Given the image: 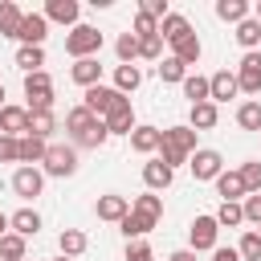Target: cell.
Here are the masks:
<instances>
[{
  "mask_svg": "<svg viewBox=\"0 0 261 261\" xmlns=\"http://www.w3.org/2000/svg\"><path fill=\"white\" fill-rule=\"evenodd\" d=\"M65 130H69V143H73V147H90V151H98V147L110 139L106 122H102L94 110H86V106H73V110L65 114Z\"/></svg>",
  "mask_w": 261,
  "mask_h": 261,
  "instance_id": "cell-1",
  "label": "cell"
},
{
  "mask_svg": "<svg viewBox=\"0 0 261 261\" xmlns=\"http://www.w3.org/2000/svg\"><path fill=\"white\" fill-rule=\"evenodd\" d=\"M196 155V130L192 126H167L163 130V143H159V159L175 171L179 163H188Z\"/></svg>",
  "mask_w": 261,
  "mask_h": 261,
  "instance_id": "cell-2",
  "label": "cell"
},
{
  "mask_svg": "<svg viewBox=\"0 0 261 261\" xmlns=\"http://www.w3.org/2000/svg\"><path fill=\"white\" fill-rule=\"evenodd\" d=\"M98 49H102V33H98L94 24H77V29H69V37H65V53H69L73 61H82V57H98Z\"/></svg>",
  "mask_w": 261,
  "mask_h": 261,
  "instance_id": "cell-3",
  "label": "cell"
},
{
  "mask_svg": "<svg viewBox=\"0 0 261 261\" xmlns=\"http://www.w3.org/2000/svg\"><path fill=\"white\" fill-rule=\"evenodd\" d=\"M73 171H77V147L73 143H49V151H45V175L69 179Z\"/></svg>",
  "mask_w": 261,
  "mask_h": 261,
  "instance_id": "cell-4",
  "label": "cell"
},
{
  "mask_svg": "<svg viewBox=\"0 0 261 261\" xmlns=\"http://www.w3.org/2000/svg\"><path fill=\"white\" fill-rule=\"evenodd\" d=\"M24 98H29V110H53V77L45 69L24 73Z\"/></svg>",
  "mask_w": 261,
  "mask_h": 261,
  "instance_id": "cell-5",
  "label": "cell"
},
{
  "mask_svg": "<svg viewBox=\"0 0 261 261\" xmlns=\"http://www.w3.org/2000/svg\"><path fill=\"white\" fill-rule=\"evenodd\" d=\"M188 167H192L196 184H208V179H220L224 159H220V151H212V147H196V155L188 159Z\"/></svg>",
  "mask_w": 261,
  "mask_h": 261,
  "instance_id": "cell-6",
  "label": "cell"
},
{
  "mask_svg": "<svg viewBox=\"0 0 261 261\" xmlns=\"http://www.w3.org/2000/svg\"><path fill=\"white\" fill-rule=\"evenodd\" d=\"M122 102H126V94H118L114 86H94V90H86V102H82V106H86V110H94V114L106 122V114H110V110H118Z\"/></svg>",
  "mask_w": 261,
  "mask_h": 261,
  "instance_id": "cell-7",
  "label": "cell"
},
{
  "mask_svg": "<svg viewBox=\"0 0 261 261\" xmlns=\"http://www.w3.org/2000/svg\"><path fill=\"white\" fill-rule=\"evenodd\" d=\"M216 237H220L216 216H196V220H192V228H188L192 253H208V249H216Z\"/></svg>",
  "mask_w": 261,
  "mask_h": 261,
  "instance_id": "cell-8",
  "label": "cell"
},
{
  "mask_svg": "<svg viewBox=\"0 0 261 261\" xmlns=\"http://www.w3.org/2000/svg\"><path fill=\"white\" fill-rule=\"evenodd\" d=\"M12 192H16L20 200H37V196L45 192V171H37V167H16V171H12Z\"/></svg>",
  "mask_w": 261,
  "mask_h": 261,
  "instance_id": "cell-9",
  "label": "cell"
},
{
  "mask_svg": "<svg viewBox=\"0 0 261 261\" xmlns=\"http://www.w3.org/2000/svg\"><path fill=\"white\" fill-rule=\"evenodd\" d=\"M237 86L245 94H261V53H245L237 65Z\"/></svg>",
  "mask_w": 261,
  "mask_h": 261,
  "instance_id": "cell-10",
  "label": "cell"
},
{
  "mask_svg": "<svg viewBox=\"0 0 261 261\" xmlns=\"http://www.w3.org/2000/svg\"><path fill=\"white\" fill-rule=\"evenodd\" d=\"M45 37H49V20H45V12H24L16 41H20V45H45Z\"/></svg>",
  "mask_w": 261,
  "mask_h": 261,
  "instance_id": "cell-11",
  "label": "cell"
},
{
  "mask_svg": "<svg viewBox=\"0 0 261 261\" xmlns=\"http://www.w3.org/2000/svg\"><path fill=\"white\" fill-rule=\"evenodd\" d=\"M94 212H98V220H110V224H122V220L130 216V200H126V196H98V204H94Z\"/></svg>",
  "mask_w": 261,
  "mask_h": 261,
  "instance_id": "cell-12",
  "label": "cell"
},
{
  "mask_svg": "<svg viewBox=\"0 0 261 261\" xmlns=\"http://www.w3.org/2000/svg\"><path fill=\"white\" fill-rule=\"evenodd\" d=\"M69 77H73L82 90H94V86H102V65H98V57H82V61H73Z\"/></svg>",
  "mask_w": 261,
  "mask_h": 261,
  "instance_id": "cell-13",
  "label": "cell"
},
{
  "mask_svg": "<svg viewBox=\"0 0 261 261\" xmlns=\"http://www.w3.org/2000/svg\"><path fill=\"white\" fill-rule=\"evenodd\" d=\"M0 135L24 139V135H29V110H20V106H4V110H0Z\"/></svg>",
  "mask_w": 261,
  "mask_h": 261,
  "instance_id": "cell-14",
  "label": "cell"
},
{
  "mask_svg": "<svg viewBox=\"0 0 261 261\" xmlns=\"http://www.w3.org/2000/svg\"><path fill=\"white\" fill-rule=\"evenodd\" d=\"M159 37H163V41H171V45H179L184 37H192L188 16H184V12H167V16L159 20Z\"/></svg>",
  "mask_w": 261,
  "mask_h": 261,
  "instance_id": "cell-15",
  "label": "cell"
},
{
  "mask_svg": "<svg viewBox=\"0 0 261 261\" xmlns=\"http://www.w3.org/2000/svg\"><path fill=\"white\" fill-rule=\"evenodd\" d=\"M171 179H175V171H171L163 159H151V163H143V184H147L151 192H163V188H171Z\"/></svg>",
  "mask_w": 261,
  "mask_h": 261,
  "instance_id": "cell-16",
  "label": "cell"
},
{
  "mask_svg": "<svg viewBox=\"0 0 261 261\" xmlns=\"http://www.w3.org/2000/svg\"><path fill=\"white\" fill-rule=\"evenodd\" d=\"M77 0H49L45 4V20H57V24H69V29H77Z\"/></svg>",
  "mask_w": 261,
  "mask_h": 261,
  "instance_id": "cell-17",
  "label": "cell"
},
{
  "mask_svg": "<svg viewBox=\"0 0 261 261\" xmlns=\"http://www.w3.org/2000/svg\"><path fill=\"white\" fill-rule=\"evenodd\" d=\"M159 143H163V130H159V126H135V130H130V147H135L139 155H155Z\"/></svg>",
  "mask_w": 261,
  "mask_h": 261,
  "instance_id": "cell-18",
  "label": "cell"
},
{
  "mask_svg": "<svg viewBox=\"0 0 261 261\" xmlns=\"http://www.w3.org/2000/svg\"><path fill=\"white\" fill-rule=\"evenodd\" d=\"M130 212H135V216H143V220H151V224H159V216H163V196L143 192V196H135V200H130Z\"/></svg>",
  "mask_w": 261,
  "mask_h": 261,
  "instance_id": "cell-19",
  "label": "cell"
},
{
  "mask_svg": "<svg viewBox=\"0 0 261 261\" xmlns=\"http://www.w3.org/2000/svg\"><path fill=\"white\" fill-rule=\"evenodd\" d=\"M220 122V110H216V102H200V106H192V114H188V126L200 135V130H212Z\"/></svg>",
  "mask_w": 261,
  "mask_h": 261,
  "instance_id": "cell-20",
  "label": "cell"
},
{
  "mask_svg": "<svg viewBox=\"0 0 261 261\" xmlns=\"http://www.w3.org/2000/svg\"><path fill=\"white\" fill-rule=\"evenodd\" d=\"M106 130H110V135H130V130H135V106H130V98H126L118 110L106 114Z\"/></svg>",
  "mask_w": 261,
  "mask_h": 261,
  "instance_id": "cell-21",
  "label": "cell"
},
{
  "mask_svg": "<svg viewBox=\"0 0 261 261\" xmlns=\"http://www.w3.org/2000/svg\"><path fill=\"white\" fill-rule=\"evenodd\" d=\"M184 98H192V106H200V102H212V77L188 73V77H184Z\"/></svg>",
  "mask_w": 261,
  "mask_h": 261,
  "instance_id": "cell-22",
  "label": "cell"
},
{
  "mask_svg": "<svg viewBox=\"0 0 261 261\" xmlns=\"http://www.w3.org/2000/svg\"><path fill=\"white\" fill-rule=\"evenodd\" d=\"M241 94V86H237V73H228V69H216L212 73V102H228V98H237Z\"/></svg>",
  "mask_w": 261,
  "mask_h": 261,
  "instance_id": "cell-23",
  "label": "cell"
},
{
  "mask_svg": "<svg viewBox=\"0 0 261 261\" xmlns=\"http://www.w3.org/2000/svg\"><path fill=\"white\" fill-rule=\"evenodd\" d=\"M216 192L224 196V200H232V204H241L249 192H245V179H241V171H220V179H216Z\"/></svg>",
  "mask_w": 261,
  "mask_h": 261,
  "instance_id": "cell-24",
  "label": "cell"
},
{
  "mask_svg": "<svg viewBox=\"0 0 261 261\" xmlns=\"http://www.w3.org/2000/svg\"><path fill=\"white\" fill-rule=\"evenodd\" d=\"M8 224H12L16 237H37V232H41V216H37L33 208H16V212L8 216Z\"/></svg>",
  "mask_w": 261,
  "mask_h": 261,
  "instance_id": "cell-25",
  "label": "cell"
},
{
  "mask_svg": "<svg viewBox=\"0 0 261 261\" xmlns=\"http://www.w3.org/2000/svg\"><path fill=\"white\" fill-rule=\"evenodd\" d=\"M45 151H49V139H37V135H24V139H20V163H24V167L45 163Z\"/></svg>",
  "mask_w": 261,
  "mask_h": 261,
  "instance_id": "cell-26",
  "label": "cell"
},
{
  "mask_svg": "<svg viewBox=\"0 0 261 261\" xmlns=\"http://www.w3.org/2000/svg\"><path fill=\"white\" fill-rule=\"evenodd\" d=\"M86 232L82 228H61V237H57V249H61V257H82L86 253Z\"/></svg>",
  "mask_w": 261,
  "mask_h": 261,
  "instance_id": "cell-27",
  "label": "cell"
},
{
  "mask_svg": "<svg viewBox=\"0 0 261 261\" xmlns=\"http://www.w3.org/2000/svg\"><path fill=\"white\" fill-rule=\"evenodd\" d=\"M20 20H24V12L12 0H0V37H16L20 33Z\"/></svg>",
  "mask_w": 261,
  "mask_h": 261,
  "instance_id": "cell-28",
  "label": "cell"
},
{
  "mask_svg": "<svg viewBox=\"0 0 261 261\" xmlns=\"http://www.w3.org/2000/svg\"><path fill=\"white\" fill-rule=\"evenodd\" d=\"M216 16L228 24H241L249 20V0H216Z\"/></svg>",
  "mask_w": 261,
  "mask_h": 261,
  "instance_id": "cell-29",
  "label": "cell"
},
{
  "mask_svg": "<svg viewBox=\"0 0 261 261\" xmlns=\"http://www.w3.org/2000/svg\"><path fill=\"white\" fill-rule=\"evenodd\" d=\"M237 41L245 45V53H257V45H261V20H257V16L241 20V24H237Z\"/></svg>",
  "mask_w": 261,
  "mask_h": 261,
  "instance_id": "cell-30",
  "label": "cell"
},
{
  "mask_svg": "<svg viewBox=\"0 0 261 261\" xmlns=\"http://www.w3.org/2000/svg\"><path fill=\"white\" fill-rule=\"evenodd\" d=\"M16 65H20L24 73H41V65H45V49H41V45H20V49H16Z\"/></svg>",
  "mask_w": 261,
  "mask_h": 261,
  "instance_id": "cell-31",
  "label": "cell"
},
{
  "mask_svg": "<svg viewBox=\"0 0 261 261\" xmlns=\"http://www.w3.org/2000/svg\"><path fill=\"white\" fill-rule=\"evenodd\" d=\"M143 86V69L139 65H118L114 69V90L118 94H130V90H139Z\"/></svg>",
  "mask_w": 261,
  "mask_h": 261,
  "instance_id": "cell-32",
  "label": "cell"
},
{
  "mask_svg": "<svg viewBox=\"0 0 261 261\" xmlns=\"http://www.w3.org/2000/svg\"><path fill=\"white\" fill-rule=\"evenodd\" d=\"M57 130V118H53V110H29V135H37V139H49Z\"/></svg>",
  "mask_w": 261,
  "mask_h": 261,
  "instance_id": "cell-33",
  "label": "cell"
},
{
  "mask_svg": "<svg viewBox=\"0 0 261 261\" xmlns=\"http://www.w3.org/2000/svg\"><path fill=\"white\" fill-rule=\"evenodd\" d=\"M237 126L261 135V102H241V106H237Z\"/></svg>",
  "mask_w": 261,
  "mask_h": 261,
  "instance_id": "cell-34",
  "label": "cell"
},
{
  "mask_svg": "<svg viewBox=\"0 0 261 261\" xmlns=\"http://www.w3.org/2000/svg\"><path fill=\"white\" fill-rule=\"evenodd\" d=\"M171 49H175L171 57H179L184 65H196V61H200V53H204V45H200V37H196V33H192V37H184L179 45H171Z\"/></svg>",
  "mask_w": 261,
  "mask_h": 261,
  "instance_id": "cell-35",
  "label": "cell"
},
{
  "mask_svg": "<svg viewBox=\"0 0 261 261\" xmlns=\"http://www.w3.org/2000/svg\"><path fill=\"white\" fill-rule=\"evenodd\" d=\"M216 224H220V228H237V224H245V208L232 204V200H224V204L216 208Z\"/></svg>",
  "mask_w": 261,
  "mask_h": 261,
  "instance_id": "cell-36",
  "label": "cell"
},
{
  "mask_svg": "<svg viewBox=\"0 0 261 261\" xmlns=\"http://www.w3.org/2000/svg\"><path fill=\"white\" fill-rule=\"evenodd\" d=\"M0 257H4V261H29V257H24V237L4 232V237H0Z\"/></svg>",
  "mask_w": 261,
  "mask_h": 261,
  "instance_id": "cell-37",
  "label": "cell"
},
{
  "mask_svg": "<svg viewBox=\"0 0 261 261\" xmlns=\"http://www.w3.org/2000/svg\"><path fill=\"white\" fill-rule=\"evenodd\" d=\"M184 77H188V65L179 57H163L159 61V82H179L184 86Z\"/></svg>",
  "mask_w": 261,
  "mask_h": 261,
  "instance_id": "cell-38",
  "label": "cell"
},
{
  "mask_svg": "<svg viewBox=\"0 0 261 261\" xmlns=\"http://www.w3.org/2000/svg\"><path fill=\"white\" fill-rule=\"evenodd\" d=\"M118 228H122V237H126V241H143V237H147V232H151V228H155V224H151V220H143V216H135V212H130V216H126V220H122V224H118Z\"/></svg>",
  "mask_w": 261,
  "mask_h": 261,
  "instance_id": "cell-39",
  "label": "cell"
},
{
  "mask_svg": "<svg viewBox=\"0 0 261 261\" xmlns=\"http://www.w3.org/2000/svg\"><path fill=\"white\" fill-rule=\"evenodd\" d=\"M237 253H241V261H261V232H257V228H249V232L241 237Z\"/></svg>",
  "mask_w": 261,
  "mask_h": 261,
  "instance_id": "cell-40",
  "label": "cell"
},
{
  "mask_svg": "<svg viewBox=\"0 0 261 261\" xmlns=\"http://www.w3.org/2000/svg\"><path fill=\"white\" fill-rule=\"evenodd\" d=\"M114 53H118L122 65H130V61L139 57V37H135V33H122V37L114 41Z\"/></svg>",
  "mask_w": 261,
  "mask_h": 261,
  "instance_id": "cell-41",
  "label": "cell"
},
{
  "mask_svg": "<svg viewBox=\"0 0 261 261\" xmlns=\"http://www.w3.org/2000/svg\"><path fill=\"white\" fill-rule=\"evenodd\" d=\"M241 179H245V192H249V196H257V192H261V163H257V159H249V163L241 167Z\"/></svg>",
  "mask_w": 261,
  "mask_h": 261,
  "instance_id": "cell-42",
  "label": "cell"
},
{
  "mask_svg": "<svg viewBox=\"0 0 261 261\" xmlns=\"http://www.w3.org/2000/svg\"><path fill=\"white\" fill-rule=\"evenodd\" d=\"M139 57L163 61V37H139Z\"/></svg>",
  "mask_w": 261,
  "mask_h": 261,
  "instance_id": "cell-43",
  "label": "cell"
},
{
  "mask_svg": "<svg viewBox=\"0 0 261 261\" xmlns=\"http://www.w3.org/2000/svg\"><path fill=\"white\" fill-rule=\"evenodd\" d=\"M0 163H20V139L0 135Z\"/></svg>",
  "mask_w": 261,
  "mask_h": 261,
  "instance_id": "cell-44",
  "label": "cell"
},
{
  "mask_svg": "<svg viewBox=\"0 0 261 261\" xmlns=\"http://www.w3.org/2000/svg\"><path fill=\"white\" fill-rule=\"evenodd\" d=\"M135 37H159V20L147 16V12H139L135 16Z\"/></svg>",
  "mask_w": 261,
  "mask_h": 261,
  "instance_id": "cell-45",
  "label": "cell"
},
{
  "mask_svg": "<svg viewBox=\"0 0 261 261\" xmlns=\"http://www.w3.org/2000/svg\"><path fill=\"white\" fill-rule=\"evenodd\" d=\"M126 261H155L147 241H126Z\"/></svg>",
  "mask_w": 261,
  "mask_h": 261,
  "instance_id": "cell-46",
  "label": "cell"
},
{
  "mask_svg": "<svg viewBox=\"0 0 261 261\" xmlns=\"http://www.w3.org/2000/svg\"><path fill=\"white\" fill-rule=\"evenodd\" d=\"M241 208H245V220H249V224H261V192H257V196H245Z\"/></svg>",
  "mask_w": 261,
  "mask_h": 261,
  "instance_id": "cell-47",
  "label": "cell"
},
{
  "mask_svg": "<svg viewBox=\"0 0 261 261\" xmlns=\"http://www.w3.org/2000/svg\"><path fill=\"white\" fill-rule=\"evenodd\" d=\"M139 12H147V16H155V20H163L171 8H167V0H143L139 4Z\"/></svg>",
  "mask_w": 261,
  "mask_h": 261,
  "instance_id": "cell-48",
  "label": "cell"
},
{
  "mask_svg": "<svg viewBox=\"0 0 261 261\" xmlns=\"http://www.w3.org/2000/svg\"><path fill=\"white\" fill-rule=\"evenodd\" d=\"M212 261H241L237 249H212Z\"/></svg>",
  "mask_w": 261,
  "mask_h": 261,
  "instance_id": "cell-49",
  "label": "cell"
},
{
  "mask_svg": "<svg viewBox=\"0 0 261 261\" xmlns=\"http://www.w3.org/2000/svg\"><path fill=\"white\" fill-rule=\"evenodd\" d=\"M167 261H196V253H192V249H179V253H171Z\"/></svg>",
  "mask_w": 261,
  "mask_h": 261,
  "instance_id": "cell-50",
  "label": "cell"
},
{
  "mask_svg": "<svg viewBox=\"0 0 261 261\" xmlns=\"http://www.w3.org/2000/svg\"><path fill=\"white\" fill-rule=\"evenodd\" d=\"M8 228H12V224H8V216H4V212H0V237H4V232H8Z\"/></svg>",
  "mask_w": 261,
  "mask_h": 261,
  "instance_id": "cell-51",
  "label": "cell"
},
{
  "mask_svg": "<svg viewBox=\"0 0 261 261\" xmlns=\"http://www.w3.org/2000/svg\"><path fill=\"white\" fill-rule=\"evenodd\" d=\"M0 110H4V86H0Z\"/></svg>",
  "mask_w": 261,
  "mask_h": 261,
  "instance_id": "cell-52",
  "label": "cell"
},
{
  "mask_svg": "<svg viewBox=\"0 0 261 261\" xmlns=\"http://www.w3.org/2000/svg\"><path fill=\"white\" fill-rule=\"evenodd\" d=\"M253 16H257V20H261V0H257V12H253Z\"/></svg>",
  "mask_w": 261,
  "mask_h": 261,
  "instance_id": "cell-53",
  "label": "cell"
},
{
  "mask_svg": "<svg viewBox=\"0 0 261 261\" xmlns=\"http://www.w3.org/2000/svg\"><path fill=\"white\" fill-rule=\"evenodd\" d=\"M57 261H69V257H57Z\"/></svg>",
  "mask_w": 261,
  "mask_h": 261,
  "instance_id": "cell-54",
  "label": "cell"
},
{
  "mask_svg": "<svg viewBox=\"0 0 261 261\" xmlns=\"http://www.w3.org/2000/svg\"><path fill=\"white\" fill-rule=\"evenodd\" d=\"M0 261H4V257H0Z\"/></svg>",
  "mask_w": 261,
  "mask_h": 261,
  "instance_id": "cell-55",
  "label": "cell"
}]
</instances>
